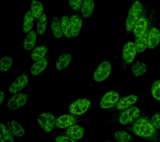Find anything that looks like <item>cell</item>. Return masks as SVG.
<instances>
[{
    "mask_svg": "<svg viewBox=\"0 0 160 142\" xmlns=\"http://www.w3.org/2000/svg\"><path fill=\"white\" fill-rule=\"evenodd\" d=\"M156 128L151 121L146 117H141L136 119L132 124V131L137 136L145 139H152L157 135Z\"/></svg>",
    "mask_w": 160,
    "mask_h": 142,
    "instance_id": "6da1fadb",
    "label": "cell"
},
{
    "mask_svg": "<svg viewBox=\"0 0 160 142\" xmlns=\"http://www.w3.org/2000/svg\"><path fill=\"white\" fill-rule=\"evenodd\" d=\"M143 8L141 0H135L130 8L126 17V32H130L133 31L135 24L142 15Z\"/></svg>",
    "mask_w": 160,
    "mask_h": 142,
    "instance_id": "7a4b0ae2",
    "label": "cell"
},
{
    "mask_svg": "<svg viewBox=\"0 0 160 142\" xmlns=\"http://www.w3.org/2000/svg\"><path fill=\"white\" fill-rule=\"evenodd\" d=\"M148 14V10L144 6L143 12L138 21L136 22L133 29L134 35L136 37L142 36L148 31L150 25V20Z\"/></svg>",
    "mask_w": 160,
    "mask_h": 142,
    "instance_id": "3957f363",
    "label": "cell"
},
{
    "mask_svg": "<svg viewBox=\"0 0 160 142\" xmlns=\"http://www.w3.org/2000/svg\"><path fill=\"white\" fill-rule=\"evenodd\" d=\"M56 119L53 115L43 112L38 117L37 122L41 129L46 133H50L56 126Z\"/></svg>",
    "mask_w": 160,
    "mask_h": 142,
    "instance_id": "277c9868",
    "label": "cell"
},
{
    "mask_svg": "<svg viewBox=\"0 0 160 142\" xmlns=\"http://www.w3.org/2000/svg\"><path fill=\"white\" fill-rule=\"evenodd\" d=\"M112 71L111 63L108 61H103L100 63L93 74V79L97 82L106 80L111 74Z\"/></svg>",
    "mask_w": 160,
    "mask_h": 142,
    "instance_id": "5b68a950",
    "label": "cell"
},
{
    "mask_svg": "<svg viewBox=\"0 0 160 142\" xmlns=\"http://www.w3.org/2000/svg\"><path fill=\"white\" fill-rule=\"evenodd\" d=\"M91 106V102L90 100L86 98H79L71 103L69 110L71 114L81 116L86 113Z\"/></svg>",
    "mask_w": 160,
    "mask_h": 142,
    "instance_id": "8992f818",
    "label": "cell"
},
{
    "mask_svg": "<svg viewBox=\"0 0 160 142\" xmlns=\"http://www.w3.org/2000/svg\"><path fill=\"white\" fill-rule=\"evenodd\" d=\"M141 111L136 107H131L125 110L120 115L118 121L120 124L126 125L130 124L139 117Z\"/></svg>",
    "mask_w": 160,
    "mask_h": 142,
    "instance_id": "52a82bcc",
    "label": "cell"
},
{
    "mask_svg": "<svg viewBox=\"0 0 160 142\" xmlns=\"http://www.w3.org/2000/svg\"><path fill=\"white\" fill-rule=\"evenodd\" d=\"M28 99L27 93L22 92L15 93L8 101L6 107L10 110L19 109L26 105Z\"/></svg>",
    "mask_w": 160,
    "mask_h": 142,
    "instance_id": "ba28073f",
    "label": "cell"
},
{
    "mask_svg": "<svg viewBox=\"0 0 160 142\" xmlns=\"http://www.w3.org/2000/svg\"><path fill=\"white\" fill-rule=\"evenodd\" d=\"M119 98V94L116 91H109L101 98L99 103L100 107L103 109L112 108L117 104Z\"/></svg>",
    "mask_w": 160,
    "mask_h": 142,
    "instance_id": "9c48e42d",
    "label": "cell"
},
{
    "mask_svg": "<svg viewBox=\"0 0 160 142\" xmlns=\"http://www.w3.org/2000/svg\"><path fill=\"white\" fill-rule=\"evenodd\" d=\"M28 82V76L25 74L21 75L11 83L8 88V92L13 94L18 93L27 87Z\"/></svg>",
    "mask_w": 160,
    "mask_h": 142,
    "instance_id": "30bf717a",
    "label": "cell"
},
{
    "mask_svg": "<svg viewBox=\"0 0 160 142\" xmlns=\"http://www.w3.org/2000/svg\"><path fill=\"white\" fill-rule=\"evenodd\" d=\"M137 52L134 43L129 41L125 44L122 48V59L126 63H132L136 57Z\"/></svg>",
    "mask_w": 160,
    "mask_h": 142,
    "instance_id": "8fae6325",
    "label": "cell"
},
{
    "mask_svg": "<svg viewBox=\"0 0 160 142\" xmlns=\"http://www.w3.org/2000/svg\"><path fill=\"white\" fill-rule=\"evenodd\" d=\"M77 119L73 116L69 114H63L56 119V127L58 129H67L71 126L76 124Z\"/></svg>",
    "mask_w": 160,
    "mask_h": 142,
    "instance_id": "7c38bea8",
    "label": "cell"
},
{
    "mask_svg": "<svg viewBox=\"0 0 160 142\" xmlns=\"http://www.w3.org/2000/svg\"><path fill=\"white\" fill-rule=\"evenodd\" d=\"M148 48L154 49L160 42V31L158 27L153 26L149 29L148 35Z\"/></svg>",
    "mask_w": 160,
    "mask_h": 142,
    "instance_id": "4fadbf2b",
    "label": "cell"
},
{
    "mask_svg": "<svg viewBox=\"0 0 160 142\" xmlns=\"http://www.w3.org/2000/svg\"><path fill=\"white\" fill-rule=\"evenodd\" d=\"M70 22L71 37L75 38L78 36L81 32L82 24V19L79 15L75 14L70 17Z\"/></svg>",
    "mask_w": 160,
    "mask_h": 142,
    "instance_id": "5bb4252c",
    "label": "cell"
},
{
    "mask_svg": "<svg viewBox=\"0 0 160 142\" xmlns=\"http://www.w3.org/2000/svg\"><path fill=\"white\" fill-rule=\"evenodd\" d=\"M138 98L135 94H130L119 100L116 105V108L118 110L127 109L137 102Z\"/></svg>",
    "mask_w": 160,
    "mask_h": 142,
    "instance_id": "9a60e30c",
    "label": "cell"
},
{
    "mask_svg": "<svg viewBox=\"0 0 160 142\" xmlns=\"http://www.w3.org/2000/svg\"><path fill=\"white\" fill-rule=\"evenodd\" d=\"M49 58L46 56L42 59L38 60L32 64L30 68V73L32 76L38 75L47 68L48 64Z\"/></svg>",
    "mask_w": 160,
    "mask_h": 142,
    "instance_id": "2e32d148",
    "label": "cell"
},
{
    "mask_svg": "<svg viewBox=\"0 0 160 142\" xmlns=\"http://www.w3.org/2000/svg\"><path fill=\"white\" fill-rule=\"evenodd\" d=\"M84 134V128L78 125H73L68 128L66 130V135L75 140L82 139Z\"/></svg>",
    "mask_w": 160,
    "mask_h": 142,
    "instance_id": "e0dca14e",
    "label": "cell"
},
{
    "mask_svg": "<svg viewBox=\"0 0 160 142\" xmlns=\"http://www.w3.org/2000/svg\"><path fill=\"white\" fill-rule=\"evenodd\" d=\"M72 61V57L70 53L61 55L56 60L55 67L57 70L61 71L67 68Z\"/></svg>",
    "mask_w": 160,
    "mask_h": 142,
    "instance_id": "ac0fdd59",
    "label": "cell"
},
{
    "mask_svg": "<svg viewBox=\"0 0 160 142\" xmlns=\"http://www.w3.org/2000/svg\"><path fill=\"white\" fill-rule=\"evenodd\" d=\"M95 3L93 0H83L81 11L82 17L85 18L91 17L94 11Z\"/></svg>",
    "mask_w": 160,
    "mask_h": 142,
    "instance_id": "d6986e66",
    "label": "cell"
},
{
    "mask_svg": "<svg viewBox=\"0 0 160 142\" xmlns=\"http://www.w3.org/2000/svg\"><path fill=\"white\" fill-rule=\"evenodd\" d=\"M6 126L14 135V136L21 137L24 135L25 129L21 124L16 121H8L7 122Z\"/></svg>",
    "mask_w": 160,
    "mask_h": 142,
    "instance_id": "ffe728a7",
    "label": "cell"
},
{
    "mask_svg": "<svg viewBox=\"0 0 160 142\" xmlns=\"http://www.w3.org/2000/svg\"><path fill=\"white\" fill-rule=\"evenodd\" d=\"M37 41V34L34 31H31L27 33L24 40L23 48L26 50L29 51L33 49Z\"/></svg>",
    "mask_w": 160,
    "mask_h": 142,
    "instance_id": "44dd1931",
    "label": "cell"
},
{
    "mask_svg": "<svg viewBox=\"0 0 160 142\" xmlns=\"http://www.w3.org/2000/svg\"><path fill=\"white\" fill-rule=\"evenodd\" d=\"M148 31L142 36L136 37L134 44L138 53H142L148 48L147 39Z\"/></svg>",
    "mask_w": 160,
    "mask_h": 142,
    "instance_id": "7402d4cb",
    "label": "cell"
},
{
    "mask_svg": "<svg viewBox=\"0 0 160 142\" xmlns=\"http://www.w3.org/2000/svg\"><path fill=\"white\" fill-rule=\"evenodd\" d=\"M44 7L42 4L38 0H32L30 11L35 19L37 20L43 14Z\"/></svg>",
    "mask_w": 160,
    "mask_h": 142,
    "instance_id": "603a6c76",
    "label": "cell"
},
{
    "mask_svg": "<svg viewBox=\"0 0 160 142\" xmlns=\"http://www.w3.org/2000/svg\"><path fill=\"white\" fill-rule=\"evenodd\" d=\"M48 52V48L46 46L41 45L35 47L31 52V57L32 60L37 61L46 57Z\"/></svg>",
    "mask_w": 160,
    "mask_h": 142,
    "instance_id": "cb8c5ba5",
    "label": "cell"
},
{
    "mask_svg": "<svg viewBox=\"0 0 160 142\" xmlns=\"http://www.w3.org/2000/svg\"><path fill=\"white\" fill-rule=\"evenodd\" d=\"M147 71L146 64L144 62L137 61L131 67V72L134 77H138L144 74Z\"/></svg>",
    "mask_w": 160,
    "mask_h": 142,
    "instance_id": "d4e9b609",
    "label": "cell"
},
{
    "mask_svg": "<svg viewBox=\"0 0 160 142\" xmlns=\"http://www.w3.org/2000/svg\"><path fill=\"white\" fill-rule=\"evenodd\" d=\"M34 18L31 11H28L25 14L22 21V31L25 33H28L32 31L34 25Z\"/></svg>",
    "mask_w": 160,
    "mask_h": 142,
    "instance_id": "484cf974",
    "label": "cell"
},
{
    "mask_svg": "<svg viewBox=\"0 0 160 142\" xmlns=\"http://www.w3.org/2000/svg\"><path fill=\"white\" fill-rule=\"evenodd\" d=\"M51 29L52 34L56 38L61 39L63 37L61 22L58 17L55 16L52 18Z\"/></svg>",
    "mask_w": 160,
    "mask_h": 142,
    "instance_id": "4316f807",
    "label": "cell"
},
{
    "mask_svg": "<svg viewBox=\"0 0 160 142\" xmlns=\"http://www.w3.org/2000/svg\"><path fill=\"white\" fill-rule=\"evenodd\" d=\"M0 142H14V135L8 127L1 123L0 125Z\"/></svg>",
    "mask_w": 160,
    "mask_h": 142,
    "instance_id": "83f0119b",
    "label": "cell"
},
{
    "mask_svg": "<svg viewBox=\"0 0 160 142\" xmlns=\"http://www.w3.org/2000/svg\"><path fill=\"white\" fill-rule=\"evenodd\" d=\"M61 28L63 35L66 38H71V27H70V18L68 16H63L60 18Z\"/></svg>",
    "mask_w": 160,
    "mask_h": 142,
    "instance_id": "f1b7e54d",
    "label": "cell"
},
{
    "mask_svg": "<svg viewBox=\"0 0 160 142\" xmlns=\"http://www.w3.org/2000/svg\"><path fill=\"white\" fill-rule=\"evenodd\" d=\"M48 23L47 17L46 14L43 13L42 16L37 20L36 30L40 36H42L46 32Z\"/></svg>",
    "mask_w": 160,
    "mask_h": 142,
    "instance_id": "f546056e",
    "label": "cell"
},
{
    "mask_svg": "<svg viewBox=\"0 0 160 142\" xmlns=\"http://www.w3.org/2000/svg\"><path fill=\"white\" fill-rule=\"evenodd\" d=\"M114 138L118 142H130L132 138L131 135L126 131L118 130L113 134Z\"/></svg>",
    "mask_w": 160,
    "mask_h": 142,
    "instance_id": "4dcf8cb0",
    "label": "cell"
},
{
    "mask_svg": "<svg viewBox=\"0 0 160 142\" xmlns=\"http://www.w3.org/2000/svg\"><path fill=\"white\" fill-rule=\"evenodd\" d=\"M12 63L13 60L11 57L4 56L0 60V70L2 72H7L11 69Z\"/></svg>",
    "mask_w": 160,
    "mask_h": 142,
    "instance_id": "1f68e13d",
    "label": "cell"
},
{
    "mask_svg": "<svg viewBox=\"0 0 160 142\" xmlns=\"http://www.w3.org/2000/svg\"><path fill=\"white\" fill-rule=\"evenodd\" d=\"M151 92L153 98L160 101V79L155 81L152 83Z\"/></svg>",
    "mask_w": 160,
    "mask_h": 142,
    "instance_id": "d6a6232c",
    "label": "cell"
},
{
    "mask_svg": "<svg viewBox=\"0 0 160 142\" xmlns=\"http://www.w3.org/2000/svg\"><path fill=\"white\" fill-rule=\"evenodd\" d=\"M83 0H69V5L75 12H77L81 10Z\"/></svg>",
    "mask_w": 160,
    "mask_h": 142,
    "instance_id": "836d02e7",
    "label": "cell"
},
{
    "mask_svg": "<svg viewBox=\"0 0 160 142\" xmlns=\"http://www.w3.org/2000/svg\"><path fill=\"white\" fill-rule=\"evenodd\" d=\"M151 121L156 129L160 130V113H154L151 118Z\"/></svg>",
    "mask_w": 160,
    "mask_h": 142,
    "instance_id": "e575fe53",
    "label": "cell"
},
{
    "mask_svg": "<svg viewBox=\"0 0 160 142\" xmlns=\"http://www.w3.org/2000/svg\"><path fill=\"white\" fill-rule=\"evenodd\" d=\"M55 140L56 142H77L67 135L57 136Z\"/></svg>",
    "mask_w": 160,
    "mask_h": 142,
    "instance_id": "d590c367",
    "label": "cell"
},
{
    "mask_svg": "<svg viewBox=\"0 0 160 142\" xmlns=\"http://www.w3.org/2000/svg\"><path fill=\"white\" fill-rule=\"evenodd\" d=\"M5 95H6V94H5L4 92H2V91H1L0 92V104H1V105L2 104L4 100Z\"/></svg>",
    "mask_w": 160,
    "mask_h": 142,
    "instance_id": "8d00e7d4",
    "label": "cell"
},
{
    "mask_svg": "<svg viewBox=\"0 0 160 142\" xmlns=\"http://www.w3.org/2000/svg\"><path fill=\"white\" fill-rule=\"evenodd\" d=\"M159 138H160V135H159Z\"/></svg>",
    "mask_w": 160,
    "mask_h": 142,
    "instance_id": "74e56055",
    "label": "cell"
},
{
    "mask_svg": "<svg viewBox=\"0 0 160 142\" xmlns=\"http://www.w3.org/2000/svg\"></svg>",
    "mask_w": 160,
    "mask_h": 142,
    "instance_id": "f35d334b",
    "label": "cell"
},
{
    "mask_svg": "<svg viewBox=\"0 0 160 142\" xmlns=\"http://www.w3.org/2000/svg\"></svg>",
    "mask_w": 160,
    "mask_h": 142,
    "instance_id": "ab89813d",
    "label": "cell"
}]
</instances>
